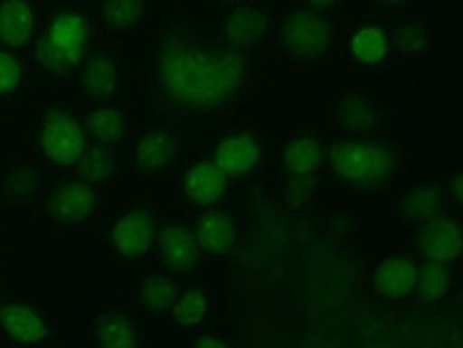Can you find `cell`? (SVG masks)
I'll use <instances>...</instances> for the list:
<instances>
[{
    "label": "cell",
    "instance_id": "cell-1",
    "mask_svg": "<svg viewBox=\"0 0 463 348\" xmlns=\"http://www.w3.org/2000/svg\"><path fill=\"white\" fill-rule=\"evenodd\" d=\"M250 61L231 45H216L184 28L160 33L154 43V81L169 103L194 111L227 105L246 84Z\"/></svg>",
    "mask_w": 463,
    "mask_h": 348
},
{
    "label": "cell",
    "instance_id": "cell-2",
    "mask_svg": "<svg viewBox=\"0 0 463 348\" xmlns=\"http://www.w3.org/2000/svg\"><path fill=\"white\" fill-rule=\"evenodd\" d=\"M94 20L81 9L56 11L41 33L34 62L50 75H69L84 64L94 39Z\"/></svg>",
    "mask_w": 463,
    "mask_h": 348
},
{
    "label": "cell",
    "instance_id": "cell-3",
    "mask_svg": "<svg viewBox=\"0 0 463 348\" xmlns=\"http://www.w3.org/2000/svg\"><path fill=\"white\" fill-rule=\"evenodd\" d=\"M331 167L348 180H378L387 175L395 165L391 147L376 141H344L331 147Z\"/></svg>",
    "mask_w": 463,
    "mask_h": 348
},
{
    "label": "cell",
    "instance_id": "cell-4",
    "mask_svg": "<svg viewBox=\"0 0 463 348\" xmlns=\"http://www.w3.org/2000/svg\"><path fill=\"white\" fill-rule=\"evenodd\" d=\"M100 197L88 182L64 180L47 193L45 197V218L53 225L73 227L90 221L99 212Z\"/></svg>",
    "mask_w": 463,
    "mask_h": 348
},
{
    "label": "cell",
    "instance_id": "cell-5",
    "mask_svg": "<svg viewBox=\"0 0 463 348\" xmlns=\"http://www.w3.org/2000/svg\"><path fill=\"white\" fill-rule=\"evenodd\" d=\"M282 47L297 58H318L331 43V26L314 11H293L280 33Z\"/></svg>",
    "mask_w": 463,
    "mask_h": 348
},
{
    "label": "cell",
    "instance_id": "cell-6",
    "mask_svg": "<svg viewBox=\"0 0 463 348\" xmlns=\"http://www.w3.org/2000/svg\"><path fill=\"white\" fill-rule=\"evenodd\" d=\"M41 147H43L47 161L61 165V167H71V165H77L86 150L84 133L71 116H50L43 133H41Z\"/></svg>",
    "mask_w": 463,
    "mask_h": 348
},
{
    "label": "cell",
    "instance_id": "cell-7",
    "mask_svg": "<svg viewBox=\"0 0 463 348\" xmlns=\"http://www.w3.org/2000/svg\"><path fill=\"white\" fill-rule=\"evenodd\" d=\"M154 229H156V222H154L152 212H124L122 216L116 218L114 227H111V244H114V250L122 259H128V261L141 259L150 250Z\"/></svg>",
    "mask_w": 463,
    "mask_h": 348
},
{
    "label": "cell",
    "instance_id": "cell-8",
    "mask_svg": "<svg viewBox=\"0 0 463 348\" xmlns=\"http://www.w3.org/2000/svg\"><path fill=\"white\" fill-rule=\"evenodd\" d=\"M37 15L31 0H0V45L22 50L31 43Z\"/></svg>",
    "mask_w": 463,
    "mask_h": 348
},
{
    "label": "cell",
    "instance_id": "cell-9",
    "mask_svg": "<svg viewBox=\"0 0 463 348\" xmlns=\"http://www.w3.org/2000/svg\"><path fill=\"white\" fill-rule=\"evenodd\" d=\"M267 31V11L259 5L240 7L222 24V37L233 50H250Z\"/></svg>",
    "mask_w": 463,
    "mask_h": 348
},
{
    "label": "cell",
    "instance_id": "cell-10",
    "mask_svg": "<svg viewBox=\"0 0 463 348\" xmlns=\"http://www.w3.org/2000/svg\"><path fill=\"white\" fill-rule=\"evenodd\" d=\"M80 81L94 99L114 97L118 84H120L118 62L105 52H97V54L88 56L80 67Z\"/></svg>",
    "mask_w": 463,
    "mask_h": 348
},
{
    "label": "cell",
    "instance_id": "cell-11",
    "mask_svg": "<svg viewBox=\"0 0 463 348\" xmlns=\"http://www.w3.org/2000/svg\"><path fill=\"white\" fill-rule=\"evenodd\" d=\"M0 329L20 344H34L47 335L43 318L22 304H9L0 308Z\"/></svg>",
    "mask_w": 463,
    "mask_h": 348
},
{
    "label": "cell",
    "instance_id": "cell-12",
    "mask_svg": "<svg viewBox=\"0 0 463 348\" xmlns=\"http://www.w3.org/2000/svg\"><path fill=\"white\" fill-rule=\"evenodd\" d=\"M259 161V146L250 135H233L216 150V167L224 175L248 174Z\"/></svg>",
    "mask_w": 463,
    "mask_h": 348
},
{
    "label": "cell",
    "instance_id": "cell-13",
    "mask_svg": "<svg viewBox=\"0 0 463 348\" xmlns=\"http://www.w3.org/2000/svg\"><path fill=\"white\" fill-rule=\"evenodd\" d=\"M160 250L174 269L186 271L199 261V248L194 235L182 225H167L158 238Z\"/></svg>",
    "mask_w": 463,
    "mask_h": 348
},
{
    "label": "cell",
    "instance_id": "cell-14",
    "mask_svg": "<svg viewBox=\"0 0 463 348\" xmlns=\"http://www.w3.org/2000/svg\"><path fill=\"white\" fill-rule=\"evenodd\" d=\"M417 265L408 261V259H389V261H384L378 268L373 282H376V288L384 297L400 299L414 291V287H417Z\"/></svg>",
    "mask_w": 463,
    "mask_h": 348
},
{
    "label": "cell",
    "instance_id": "cell-15",
    "mask_svg": "<svg viewBox=\"0 0 463 348\" xmlns=\"http://www.w3.org/2000/svg\"><path fill=\"white\" fill-rule=\"evenodd\" d=\"M175 155V139L167 131H150L135 150V167L139 174L152 175L167 167Z\"/></svg>",
    "mask_w": 463,
    "mask_h": 348
},
{
    "label": "cell",
    "instance_id": "cell-16",
    "mask_svg": "<svg viewBox=\"0 0 463 348\" xmlns=\"http://www.w3.org/2000/svg\"><path fill=\"white\" fill-rule=\"evenodd\" d=\"M184 193L190 202L207 205L218 202L224 193V174L216 165L201 163L188 169L184 178Z\"/></svg>",
    "mask_w": 463,
    "mask_h": 348
},
{
    "label": "cell",
    "instance_id": "cell-17",
    "mask_svg": "<svg viewBox=\"0 0 463 348\" xmlns=\"http://www.w3.org/2000/svg\"><path fill=\"white\" fill-rule=\"evenodd\" d=\"M146 0H107L103 9L105 31L111 37H133L144 15Z\"/></svg>",
    "mask_w": 463,
    "mask_h": 348
},
{
    "label": "cell",
    "instance_id": "cell-18",
    "mask_svg": "<svg viewBox=\"0 0 463 348\" xmlns=\"http://www.w3.org/2000/svg\"><path fill=\"white\" fill-rule=\"evenodd\" d=\"M425 255L431 261H450L461 250V231L449 221H433L425 231Z\"/></svg>",
    "mask_w": 463,
    "mask_h": 348
},
{
    "label": "cell",
    "instance_id": "cell-19",
    "mask_svg": "<svg viewBox=\"0 0 463 348\" xmlns=\"http://www.w3.org/2000/svg\"><path fill=\"white\" fill-rule=\"evenodd\" d=\"M97 340L107 348H133L137 346V329L122 312H109L97 321Z\"/></svg>",
    "mask_w": 463,
    "mask_h": 348
},
{
    "label": "cell",
    "instance_id": "cell-20",
    "mask_svg": "<svg viewBox=\"0 0 463 348\" xmlns=\"http://www.w3.org/2000/svg\"><path fill=\"white\" fill-rule=\"evenodd\" d=\"M197 241L210 252L229 250L235 241L233 221L227 214H221V212H210L201 221Z\"/></svg>",
    "mask_w": 463,
    "mask_h": 348
},
{
    "label": "cell",
    "instance_id": "cell-21",
    "mask_svg": "<svg viewBox=\"0 0 463 348\" xmlns=\"http://www.w3.org/2000/svg\"><path fill=\"white\" fill-rule=\"evenodd\" d=\"M80 175L90 184H100L114 175L116 171V155L111 146L97 144L90 150H84V155L77 161Z\"/></svg>",
    "mask_w": 463,
    "mask_h": 348
},
{
    "label": "cell",
    "instance_id": "cell-22",
    "mask_svg": "<svg viewBox=\"0 0 463 348\" xmlns=\"http://www.w3.org/2000/svg\"><path fill=\"white\" fill-rule=\"evenodd\" d=\"M320 161H323V150L314 139H293L287 147V169L295 178L312 175L320 167Z\"/></svg>",
    "mask_w": 463,
    "mask_h": 348
},
{
    "label": "cell",
    "instance_id": "cell-23",
    "mask_svg": "<svg viewBox=\"0 0 463 348\" xmlns=\"http://www.w3.org/2000/svg\"><path fill=\"white\" fill-rule=\"evenodd\" d=\"M124 116L118 109L111 108H103L92 111L88 116V133L92 135V139L97 144H105V146H114L122 139L124 135Z\"/></svg>",
    "mask_w": 463,
    "mask_h": 348
},
{
    "label": "cell",
    "instance_id": "cell-24",
    "mask_svg": "<svg viewBox=\"0 0 463 348\" xmlns=\"http://www.w3.org/2000/svg\"><path fill=\"white\" fill-rule=\"evenodd\" d=\"M389 37L383 28L367 26L353 37V54L365 64L380 62L389 54Z\"/></svg>",
    "mask_w": 463,
    "mask_h": 348
},
{
    "label": "cell",
    "instance_id": "cell-25",
    "mask_svg": "<svg viewBox=\"0 0 463 348\" xmlns=\"http://www.w3.org/2000/svg\"><path fill=\"white\" fill-rule=\"evenodd\" d=\"M139 295H141V302L146 304V308H150L154 312H163L174 306L177 297V288L167 276L156 274L141 282Z\"/></svg>",
    "mask_w": 463,
    "mask_h": 348
},
{
    "label": "cell",
    "instance_id": "cell-26",
    "mask_svg": "<svg viewBox=\"0 0 463 348\" xmlns=\"http://www.w3.org/2000/svg\"><path fill=\"white\" fill-rule=\"evenodd\" d=\"M207 316V302L201 297L199 293L188 291L180 295V299L175 297L174 302V318L175 323L184 329L199 327Z\"/></svg>",
    "mask_w": 463,
    "mask_h": 348
},
{
    "label": "cell",
    "instance_id": "cell-27",
    "mask_svg": "<svg viewBox=\"0 0 463 348\" xmlns=\"http://www.w3.org/2000/svg\"><path fill=\"white\" fill-rule=\"evenodd\" d=\"M419 293L425 299H440L449 291V271L444 269L442 261H427L417 274Z\"/></svg>",
    "mask_w": 463,
    "mask_h": 348
},
{
    "label": "cell",
    "instance_id": "cell-28",
    "mask_svg": "<svg viewBox=\"0 0 463 348\" xmlns=\"http://www.w3.org/2000/svg\"><path fill=\"white\" fill-rule=\"evenodd\" d=\"M393 39L403 54L419 56L430 45V28L425 22H406L403 26L395 28Z\"/></svg>",
    "mask_w": 463,
    "mask_h": 348
},
{
    "label": "cell",
    "instance_id": "cell-29",
    "mask_svg": "<svg viewBox=\"0 0 463 348\" xmlns=\"http://www.w3.org/2000/svg\"><path fill=\"white\" fill-rule=\"evenodd\" d=\"M337 122L348 131H364L372 124V109L370 105L364 103V99H348L340 108Z\"/></svg>",
    "mask_w": 463,
    "mask_h": 348
},
{
    "label": "cell",
    "instance_id": "cell-30",
    "mask_svg": "<svg viewBox=\"0 0 463 348\" xmlns=\"http://www.w3.org/2000/svg\"><path fill=\"white\" fill-rule=\"evenodd\" d=\"M438 205H440V199H438L436 193L431 191H414L411 197L406 199L403 208H406L408 214L412 218H419V221H427L438 212Z\"/></svg>",
    "mask_w": 463,
    "mask_h": 348
},
{
    "label": "cell",
    "instance_id": "cell-31",
    "mask_svg": "<svg viewBox=\"0 0 463 348\" xmlns=\"http://www.w3.org/2000/svg\"><path fill=\"white\" fill-rule=\"evenodd\" d=\"M22 84V67L9 52L0 50V94H14Z\"/></svg>",
    "mask_w": 463,
    "mask_h": 348
},
{
    "label": "cell",
    "instance_id": "cell-32",
    "mask_svg": "<svg viewBox=\"0 0 463 348\" xmlns=\"http://www.w3.org/2000/svg\"><path fill=\"white\" fill-rule=\"evenodd\" d=\"M340 3V0H307V5H310L312 11H325V9H331L335 7V5Z\"/></svg>",
    "mask_w": 463,
    "mask_h": 348
},
{
    "label": "cell",
    "instance_id": "cell-33",
    "mask_svg": "<svg viewBox=\"0 0 463 348\" xmlns=\"http://www.w3.org/2000/svg\"><path fill=\"white\" fill-rule=\"evenodd\" d=\"M373 3L378 5V7H384V9H395V7H402L406 0H373Z\"/></svg>",
    "mask_w": 463,
    "mask_h": 348
}]
</instances>
